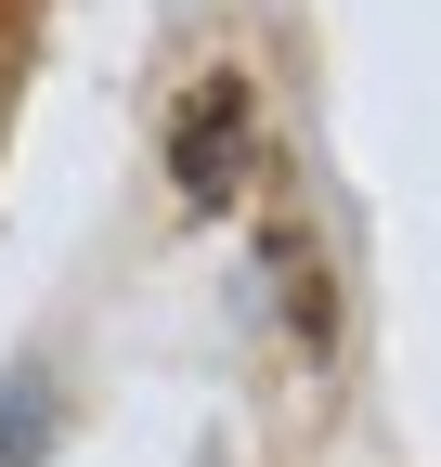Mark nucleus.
Returning a JSON list of instances; mask_svg holds the SVG:
<instances>
[{
	"mask_svg": "<svg viewBox=\"0 0 441 467\" xmlns=\"http://www.w3.org/2000/svg\"><path fill=\"white\" fill-rule=\"evenodd\" d=\"M169 169H182V195H195V208H220V195H234V169H247V78H208V91L182 104Z\"/></svg>",
	"mask_w": 441,
	"mask_h": 467,
	"instance_id": "1",
	"label": "nucleus"
}]
</instances>
